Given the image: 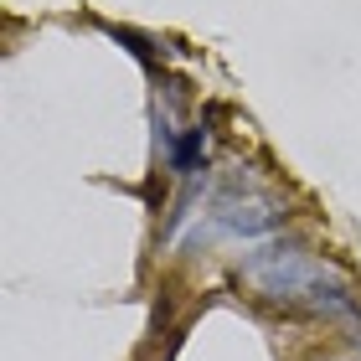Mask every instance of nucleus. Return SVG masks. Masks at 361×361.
<instances>
[{
  "label": "nucleus",
  "mask_w": 361,
  "mask_h": 361,
  "mask_svg": "<svg viewBox=\"0 0 361 361\" xmlns=\"http://www.w3.org/2000/svg\"><path fill=\"white\" fill-rule=\"evenodd\" d=\"M166 155H171V166L180 176H196V171H202V160H207V129H186V140H176Z\"/></svg>",
  "instance_id": "f257e3e1"
}]
</instances>
